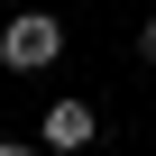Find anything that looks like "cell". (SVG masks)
Masks as SVG:
<instances>
[{
  "label": "cell",
  "instance_id": "cell-1",
  "mask_svg": "<svg viewBox=\"0 0 156 156\" xmlns=\"http://www.w3.org/2000/svg\"><path fill=\"white\" fill-rule=\"evenodd\" d=\"M64 55V19L55 9H19L9 28H0V64H9V73H46Z\"/></svg>",
  "mask_w": 156,
  "mask_h": 156
},
{
  "label": "cell",
  "instance_id": "cell-2",
  "mask_svg": "<svg viewBox=\"0 0 156 156\" xmlns=\"http://www.w3.org/2000/svg\"><path fill=\"white\" fill-rule=\"evenodd\" d=\"M92 138H101L92 101H73V92H64V101H46V110H37V147H46V156H83Z\"/></svg>",
  "mask_w": 156,
  "mask_h": 156
},
{
  "label": "cell",
  "instance_id": "cell-3",
  "mask_svg": "<svg viewBox=\"0 0 156 156\" xmlns=\"http://www.w3.org/2000/svg\"><path fill=\"white\" fill-rule=\"evenodd\" d=\"M138 64H156V9L138 19Z\"/></svg>",
  "mask_w": 156,
  "mask_h": 156
},
{
  "label": "cell",
  "instance_id": "cell-4",
  "mask_svg": "<svg viewBox=\"0 0 156 156\" xmlns=\"http://www.w3.org/2000/svg\"><path fill=\"white\" fill-rule=\"evenodd\" d=\"M0 156H37V138H0Z\"/></svg>",
  "mask_w": 156,
  "mask_h": 156
}]
</instances>
